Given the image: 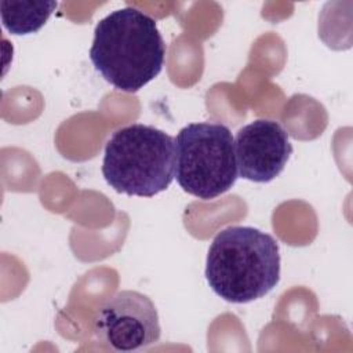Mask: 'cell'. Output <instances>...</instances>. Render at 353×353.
I'll return each mask as SVG.
<instances>
[{
	"mask_svg": "<svg viewBox=\"0 0 353 353\" xmlns=\"http://www.w3.org/2000/svg\"><path fill=\"white\" fill-rule=\"evenodd\" d=\"M165 51L156 21L143 11L124 7L97 23L90 59L108 83L137 92L159 76Z\"/></svg>",
	"mask_w": 353,
	"mask_h": 353,
	"instance_id": "1",
	"label": "cell"
},
{
	"mask_svg": "<svg viewBox=\"0 0 353 353\" xmlns=\"http://www.w3.org/2000/svg\"><path fill=\"white\" fill-rule=\"evenodd\" d=\"M205 279L226 302L247 303L263 298L280 281L276 239L252 226L222 229L208 248Z\"/></svg>",
	"mask_w": 353,
	"mask_h": 353,
	"instance_id": "2",
	"label": "cell"
},
{
	"mask_svg": "<svg viewBox=\"0 0 353 353\" xmlns=\"http://www.w3.org/2000/svg\"><path fill=\"white\" fill-rule=\"evenodd\" d=\"M175 139L141 123L119 128L105 145L102 175L117 193L153 197L175 176Z\"/></svg>",
	"mask_w": 353,
	"mask_h": 353,
	"instance_id": "3",
	"label": "cell"
},
{
	"mask_svg": "<svg viewBox=\"0 0 353 353\" xmlns=\"http://www.w3.org/2000/svg\"><path fill=\"white\" fill-rule=\"evenodd\" d=\"M175 176L189 194L203 200L228 192L239 178L234 138L222 123H190L175 138Z\"/></svg>",
	"mask_w": 353,
	"mask_h": 353,
	"instance_id": "4",
	"label": "cell"
},
{
	"mask_svg": "<svg viewBox=\"0 0 353 353\" xmlns=\"http://www.w3.org/2000/svg\"><path fill=\"white\" fill-rule=\"evenodd\" d=\"M94 334L110 350H143L160 339L157 309L142 292L119 291L98 307L94 316Z\"/></svg>",
	"mask_w": 353,
	"mask_h": 353,
	"instance_id": "5",
	"label": "cell"
},
{
	"mask_svg": "<svg viewBox=\"0 0 353 353\" xmlns=\"http://www.w3.org/2000/svg\"><path fill=\"white\" fill-rule=\"evenodd\" d=\"M234 153L241 178L266 183L283 172L292 153V145L280 123L258 119L237 131Z\"/></svg>",
	"mask_w": 353,
	"mask_h": 353,
	"instance_id": "6",
	"label": "cell"
},
{
	"mask_svg": "<svg viewBox=\"0 0 353 353\" xmlns=\"http://www.w3.org/2000/svg\"><path fill=\"white\" fill-rule=\"evenodd\" d=\"M57 6V1L3 0L0 1L1 23L11 34L36 33L44 26Z\"/></svg>",
	"mask_w": 353,
	"mask_h": 353,
	"instance_id": "7",
	"label": "cell"
}]
</instances>
